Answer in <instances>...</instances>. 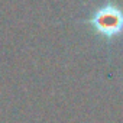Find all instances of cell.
I'll return each instance as SVG.
<instances>
[{
  "mask_svg": "<svg viewBox=\"0 0 123 123\" xmlns=\"http://www.w3.org/2000/svg\"><path fill=\"white\" fill-rule=\"evenodd\" d=\"M90 23L104 36L113 38L123 31V10L114 5H106L96 10Z\"/></svg>",
  "mask_w": 123,
  "mask_h": 123,
  "instance_id": "1",
  "label": "cell"
}]
</instances>
